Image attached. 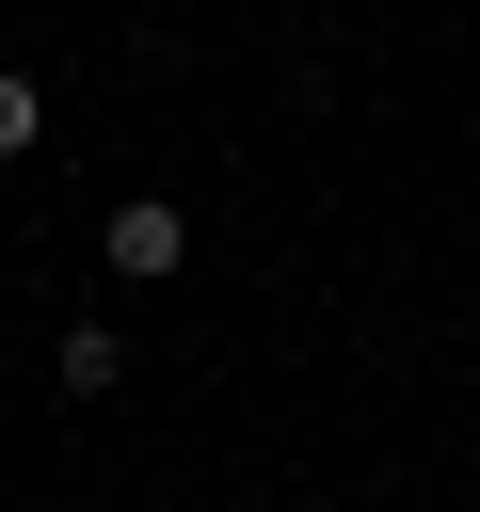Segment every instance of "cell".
Returning <instances> with one entry per match:
<instances>
[{"mask_svg":"<svg viewBox=\"0 0 480 512\" xmlns=\"http://www.w3.org/2000/svg\"><path fill=\"white\" fill-rule=\"evenodd\" d=\"M48 368H64V400H112V384H128V336H112V320H80Z\"/></svg>","mask_w":480,"mask_h":512,"instance_id":"cell-2","label":"cell"},{"mask_svg":"<svg viewBox=\"0 0 480 512\" xmlns=\"http://www.w3.org/2000/svg\"><path fill=\"white\" fill-rule=\"evenodd\" d=\"M96 256H112V272H128V288H160V272H176V256H192V224H176V192H128V208H112V224H96Z\"/></svg>","mask_w":480,"mask_h":512,"instance_id":"cell-1","label":"cell"},{"mask_svg":"<svg viewBox=\"0 0 480 512\" xmlns=\"http://www.w3.org/2000/svg\"><path fill=\"white\" fill-rule=\"evenodd\" d=\"M32 144H48V96H32L16 64H0V160H32Z\"/></svg>","mask_w":480,"mask_h":512,"instance_id":"cell-3","label":"cell"}]
</instances>
